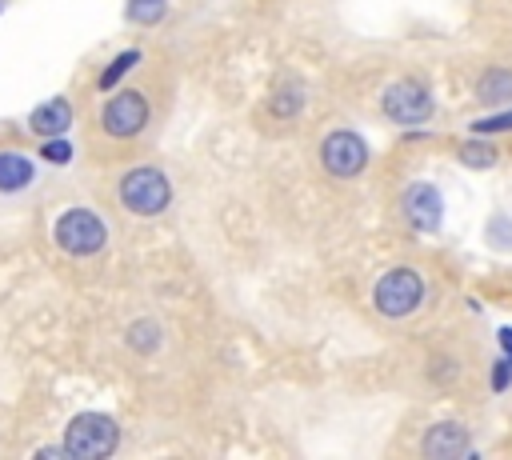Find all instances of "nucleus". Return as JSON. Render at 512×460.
Segmentation results:
<instances>
[{"mask_svg":"<svg viewBox=\"0 0 512 460\" xmlns=\"http://www.w3.org/2000/svg\"><path fill=\"white\" fill-rule=\"evenodd\" d=\"M460 160H464L468 168H492V164H496V148L484 144V140H464V144H460Z\"/></svg>","mask_w":512,"mask_h":460,"instance_id":"dca6fc26","label":"nucleus"},{"mask_svg":"<svg viewBox=\"0 0 512 460\" xmlns=\"http://www.w3.org/2000/svg\"><path fill=\"white\" fill-rule=\"evenodd\" d=\"M500 344L512 352V328H500Z\"/></svg>","mask_w":512,"mask_h":460,"instance_id":"412c9836","label":"nucleus"},{"mask_svg":"<svg viewBox=\"0 0 512 460\" xmlns=\"http://www.w3.org/2000/svg\"><path fill=\"white\" fill-rule=\"evenodd\" d=\"M400 208H404V220L416 228V232H432L444 216V200L436 192V184H408L404 196H400Z\"/></svg>","mask_w":512,"mask_h":460,"instance_id":"6e6552de","label":"nucleus"},{"mask_svg":"<svg viewBox=\"0 0 512 460\" xmlns=\"http://www.w3.org/2000/svg\"><path fill=\"white\" fill-rule=\"evenodd\" d=\"M508 372H512V360H500V368H496V388H504V380H508Z\"/></svg>","mask_w":512,"mask_h":460,"instance_id":"aec40b11","label":"nucleus"},{"mask_svg":"<svg viewBox=\"0 0 512 460\" xmlns=\"http://www.w3.org/2000/svg\"><path fill=\"white\" fill-rule=\"evenodd\" d=\"M476 96H480V104H504V100H512V72L508 68H488L476 80Z\"/></svg>","mask_w":512,"mask_h":460,"instance_id":"f8f14e48","label":"nucleus"},{"mask_svg":"<svg viewBox=\"0 0 512 460\" xmlns=\"http://www.w3.org/2000/svg\"><path fill=\"white\" fill-rule=\"evenodd\" d=\"M124 16L132 24H140V28H152V24H160L168 16V0H128L124 4Z\"/></svg>","mask_w":512,"mask_h":460,"instance_id":"2eb2a0df","label":"nucleus"},{"mask_svg":"<svg viewBox=\"0 0 512 460\" xmlns=\"http://www.w3.org/2000/svg\"><path fill=\"white\" fill-rule=\"evenodd\" d=\"M320 160H324V168H328L332 176L348 180V176H360V172H364V164H368V144H364L356 132L336 128V132L324 136Z\"/></svg>","mask_w":512,"mask_h":460,"instance_id":"0eeeda50","label":"nucleus"},{"mask_svg":"<svg viewBox=\"0 0 512 460\" xmlns=\"http://www.w3.org/2000/svg\"><path fill=\"white\" fill-rule=\"evenodd\" d=\"M420 300H424V280H420L416 268H392V272H384V276L376 280V288H372V304H376V312L388 316V320H400V316L416 312Z\"/></svg>","mask_w":512,"mask_h":460,"instance_id":"39448f33","label":"nucleus"},{"mask_svg":"<svg viewBox=\"0 0 512 460\" xmlns=\"http://www.w3.org/2000/svg\"><path fill=\"white\" fill-rule=\"evenodd\" d=\"M32 184H36V160L16 148H0V196H20Z\"/></svg>","mask_w":512,"mask_h":460,"instance_id":"9d476101","label":"nucleus"},{"mask_svg":"<svg viewBox=\"0 0 512 460\" xmlns=\"http://www.w3.org/2000/svg\"><path fill=\"white\" fill-rule=\"evenodd\" d=\"M124 340H128V348L132 352H140V356H152L156 348H160V340H164V332H160V324L156 320H132L128 324V332H124Z\"/></svg>","mask_w":512,"mask_h":460,"instance_id":"ddd939ff","label":"nucleus"},{"mask_svg":"<svg viewBox=\"0 0 512 460\" xmlns=\"http://www.w3.org/2000/svg\"><path fill=\"white\" fill-rule=\"evenodd\" d=\"M300 100H304V92H300V84L292 80V84H284V88L272 96V112H276V116H296V112H300Z\"/></svg>","mask_w":512,"mask_h":460,"instance_id":"f3484780","label":"nucleus"},{"mask_svg":"<svg viewBox=\"0 0 512 460\" xmlns=\"http://www.w3.org/2000/svg\"><path fill=\"white\" fill-rule=\"evenodd\" d=\"M148 116H152L148 96L136 88H120L100 104V132L112 140H132L148 128Z\"/></svg>","mask_w":512,"mask_h":460,"instance_id":"20e7f679","label":"nucleus"},{"mask_svg":"<svg viewBox=\"0 0 512 460\" xmlns=\"http://www.w3.org/2000/svg\"><path fill=\"white\" fill-rule=\"evenodd\" d=\"M0 12H4V0H0Z\"/></svg>","mask_w":512,"mask_h":460,"instance_id":"4be33fe9","label":"nucleus"},{"mask_svg":"<svg viewBox=\"0 0 512 460\" xmlns=\"http://www.w3.org/2000/svg\"><path fill=\"white\" fill-rule=\"evenodd\" d=\"M52 244L72 260L100 256L108 248V224H104L100 212H92L84 204H72L64 212H56V220H52Z\"/></svg>","mask_w":512,"mask_h":460,"instance_id":"f257e3e1","label":"nucleus"},{"mask_svg":"<svg viewBox=\"0 0 512 460\" xmlns=\"http://www.w3.org/2000/svg\"><path fill=\"white\" fill-rule=\"evenodd\" d=\"M64 456L72 460H104L120 448V424L104 412H80L64 424Z\"/></svg>","mask_w":512,"mask_h":460,"instance_id":"f03ea898","label":"nucleus"},{"mask_svg":"<svg viewBox=\"0 0 512 460\" xmlns=\"http://www.w3.org/2000/svg\"><path fill=\"white\" fill-rule=\"evenodd\" d=\"M72 100L68 96H52V100H44V104H36L32 112H28V128L44 140V136H64L68 132V124H72Z\"/></svg>","mask_w":512,"mask_h":460,"instance_id":"9b49d317","label":"nucleus"},{"mask_svg":"<svg viewBox=\"0 0 512 460\" xmlns=\"http://www.w3.org/2000/svg\"><path fill=\"white\" fill-rule=\"evenodd\" d=\"M500 128H512V112H500V116H488V120L472 124V132H500Z\"/></svg>","mask_w":512,"mask_h":460,"instance_id":"6ab92c4d","label":"nucleus"},{"mask_svg":"<svg viewBox=\"0 0 512 460\" xmlns=\"http://www.w3.org/2000/svg\"><path fill=\"white\" fill-rule=\"evenodd\" d=\"M380 108H384V116L396 120V124H424L436 104H432V92H428L420 80H396V84L384 88Z\"/></svg>","mask_w":512,"mask_h":460,"instance_id":"423d86ee","label":"nucleus"},{"mask_svg":"<svg viewBox=\"0 0 512 460\" xmlns=\"http://www.w3.org/2000/svg\"><path fill=\"white\" fill-rule=\"evenodd\" d=\"M136 64H140V52H136V48L120 52L116 60H108V64L100 68V76H96V88H100V92H112V88H116V84H120V80H124V76H128Z\"/></svg>","mask_w":512,"mask_h":460,"instance_id":"4468645a","label":"nucleus"},{"mask_svg":"<svg viewBox=\"0 0 512 460\" xmlns=\"http://www.w3.org/2000/svg\"><path fill=\"white\" fill-rule=\"evenodd\" d=\"M40 160H48V164H68V160H72V140H64V136H44V140H40Z\"/></svg>","mask_w":512,"mask_h":460,"instance_id":"a211bd4d","label":"nucleus"},{"mask_svg":"<svg viewBox=\"0 0 512 460\" xmlns=\"http://www.w3.org/2000/svg\"><path fill=\"white\" fill-rule=\"evenodd\" d=\"M116 200L132 216H160L172 204V184L156 164H136V168H128L120 176Z\"/></svg>","mask_w":512,"mask_h":460,"instance_id":"7ed1b4c3","label":"nucleus"},{"mask_svg":"<svg viewBox=\"0 0 512 460\" xmlns=\"http://www.w3.org/2000/svg\"><path fill=\"white\" fill-rule=\"evenodd\" d=\"M420 452L428 456V460H452V456H468V428L464 424H432L428 428V436H424V444H420Z\"/></svg>","mask_w":512,"mask_h":460,"instance_id":"1a4fd4ad","label":"nucleus"}]
</instances>
